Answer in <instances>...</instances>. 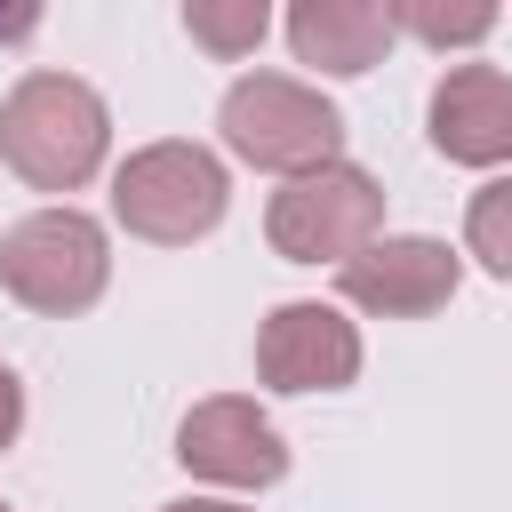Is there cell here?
Returning <instances> with one entry per match:
<instances>
[{"label": "cell", "instance_id": "8fae6325", "mask_svg": "<svg viewBox=\"0 0 512 512\" xmlns=\"http://www.w3.org/2000/svg\"><path fill=\"white\" fill-rule=\"evenodd\" d=\"M272 8H280V0H184V32H192V48H200V56L240 64V56H256V48H264Z\"/></svg>", "mask_w": 512, "mask_h": 512}, {"label": "cell", "instance_id": "2e32d148", "mask_svg": "<svg viewBox=\"0 0 512 512\" xmlns=\"http://www.w3.org/2000/svg\"><path fill=\"white\" fill-rule=\"evenodd\" d=\"M160 512H256V504H232V496H176V504H160Z\"/></svg>", "mask_w": 512, "mask_h": 512}, {"label": "cell", "instance_id": "3957f363", "mask_svg": "<svg viewBox=\"0 0 512 512\" xmlns=\"http://www.w3.org/2000/svg\"><path fill=\"white\" fill-rule=\"evenodd\" d=\"M216 136L240 168H264V176H304L320 160L344 152V112L296 80V72H240L216 104Z\"/></svg>", "mask_w": 512, "mask_h": 512}, {"label": "cell", "instance_id": "8992f818", "mask_svg": "<svg viewBox=\"0 0 512 512\" xmlns=\"http://www.w3.org/2000/svg\"><path fill=\"white\" fill-rule=\"evenodd\" d=\"M176 464L208 488H232V496H256V488H280L288 480V440L280 424L240 400V392H216V400H192L184 424H176Z\"/></svg>", "mask_w": 512, "mask_h": 512}, {"label": "cell", "instance_id": "52a82bcc", "mask_svg": "<svg viewBox=\"0 0 512 512\" xmlns=\"http://www.w3.org/2000/svg\"><path fill=\"white\" fill-rule=\"evenodd\" d=\"M456 280H464V256L432 232H376L368 248H352L336 264L344 304H360L376 320H424L456 296Z\"/></svg>", "mask_w": 512, "mask_h": 512}, {"label": "cell", "instance_id": "6da1fadb", "mask_svg": "<svg viewBox=\"0 0 512 512\" xmlns=\"http://www.w3.org/2000/svg\"><path fill=\"white\" fill-rule=\"evenodd\" d=\"M112 160V104L80 72H24L0 96V168L32 192H80Z\"/></svg>", "mask_w": 512, "mask_h": 512}, {"label": "cell", "instance_id": "9a60e30c", "mask_svg": "<svg viewBox=\"0 0 512 512\" xmlns=\"http://www.w3.org/2000/svg\"><path fill=\"white\" fill-rule=\"evenodd\" d=\"M40 16H48V0H0V48L32 40V32H40Z\"/></svg>", "mask_w": 512, "mask_h": 512}, {"label": "cell", "instance_id": "4fadbf2b", "mask_svg": "<svg viewBox=\"0 0 512 512\" xmlns=\"http://www.w3.org/2000/svg\"><path fill=\"white\" fill-rule=\"evenodd\" d=\"M464 256L488 280H512V176H496L464 200Z\"/></svg>", "mask_w": 512, "mask_h": 512}, {"label": "cell", "instance_id": "9c48e42d", "mask_svg": "<svg viewBox=\"0 0 512 512\" xmlns=\"http://www.w3.org/2000/svg\"><path fill=\"white\" fill-rule=\"evenodd\" d=\"M432 152L456 168H504L512 160V72L496 64H448L424 104Z\"/></svg>", "mask_w": 512, "mask_h": 512}, {"label": "cell", "instance_id": "ba28073f", "mask_svg": "<svg viewBox=\"0 0 512 512\" xmlns=\"http://www.w3.org/2000/svg\"><path fill=\"white\" fill-rule=\"evenodd\" d=\"M360 376V328L320 304V296H296V304H272L264 328H256V384L264 392H344Z\"/></svg>", "mask_w": 512, "mask_h": 512}, {"label": "cell", "instance_id": "5b68a950", "mask_svg": "<svg viewBox=\"0 0 512 512\" xmlns=\"http://www.w3.org/2000/svg\"><path fill=\"white\" fill-rule=\"evenodd\" d=\"M376 232H384V184L352 168L344 152L304 176H280V192L264 200V240L288 264H344Z\"/></svg>", "mask_w": 512, "mask_h": 512}, {"label": "cell", "instance_id": "30bf717a", "mask_svg": "<svg viewBox=\"0 0 512 512\" xmlns=\"http://www.w3.org/2000/svg\"><path fill=\"white\" fill-rule=\"evenodd\" d=\"M280 24H288L296 64H312L320 80H360L400 40V8L392 0H288Z\"/></svg>", "mask_w": 512, "mask_h": 512}, {"label": "cell", "instance_id": "277c9868", "mask_svg": "<svg viewBox=\"0 0 512 512\" xmlns=\"http://www.w3.org/2000/svg\"><path fill=\"white\" fill-rule=\"evenodd\" d=\"M104 280H112V240H104V224L88 216V208H32V216H16L8 232H0V288L24 304V312H40V320H72V312H88L96 296H104Z\"/></svg>", "mask_w": 512, "mask_h": 512}, {"label": "cell", "instance_id": "e0dca14e", "mask_svg": "<svg viewBox=\"0 0 512 512\" xmlns=\"http://www.w3.org/2000/svg\"><path fill=\"white\" fill-rule=\"evenodd\" d=\"M0 512H16V504H0Z\"/></svg>", "mask_w": 512, "mask_h": 512}, {"label": "cell", "instance_id": "7a4b0ae2", "mask_svg": "<svg viewBox=\"0 0 512 512\" xmlns=\"http://www.w3.org/2000/svg\"><path fill=\"white\" fill-rule=\"evenodd\" d=\"M232 208V176L208 144L192 136H160V144H136L120 168H112V224L128 240H152V248H192L224 224Z\"/></svg>", "mask_w": 512, "mask_h": 512}, {"label": "cell", "instance_id": "7c38bea8", "mask_svg": "<svg viewBox=\"0 0 512 512\" xmlns=\"http://www.w3.org/2000/svg\"><path fill=\"white\" fill-rule=\"evenodd\" d=\"M400 8V32L408 40H424V48H480L488 32H496V16H504V0H392Z\"/></svg>", "mask_w": 512, "mask_h": 512}, {"label": "cell", "instance_id": "5bb4252c", "mask_svg": "<svg viewBox=\"0 0 512 512\" xmlns=\"http://www.w3.org/2000/svg\"><path fill=\"white\" fill-rule=\"evenodd\" d=\"M16 432H24V376L0 360V456L16 448Z\"/></svg>", "mask_w": 512, "mask_h": 512}]
</instances>
